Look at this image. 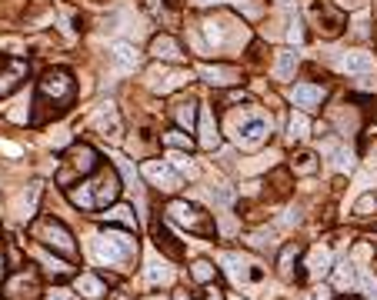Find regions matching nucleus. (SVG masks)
Returning <instances> with one entry per match:
<instances>
[{"label": "nucleus", "mask_w": 377, "mask_h": 300, "mask_svg": "<svg viewBox=\"0 0 377 300\" xmlns=\"http://www.w3.org/2000/svg\"><path fill=\"white\" fill-rule=\"evenodd\" d=\"M94 131L100 133L104 140H111V144L120 140V117H117V107H113V104H100V111L94 113Z\"/></svg>", "instance_id": "nucleus-12"}, {"label": "nucleus", "mask_w": 377, "mask_h": 300, "mask_svg": "<svg viewBox=\"0 0 377 300\" xmlns=\"http://www.w3.org/2000/svg\"><path fill=\"white\" fill-rule=\"evenodd\" d=\"M371 210H377V197L374 194H364L358 204H354V214L358 217H371Z\"/></svg>", "instance_id": "nucleus-39"}, {"label": "nucleus", "mask_w": 377, "mask_h": 300, "mask_svg": "<svg viewBox=\"0 0 377 300\" xmlns=\"http://www.w3.org/2000/svg\"><path fill=\"white\" fill-rule=\"evenodd\" d=\"M354 281H358V270L351 267V263L344 261L338 267V274H334V283H338V290H351L354 287Z\"/></svg>", "instance_id": "nucleus-30"}, {"label": "nucleus", "mask_w": 377, "mask_h": 300, "mask_svg": "<svg viewBox=\"0 0 377 300\" xmlns=\"http://www.w3.org/2000/svg\"><path fill=\"white\" fill-rule=\"evenodd\" d=\"M167 217L174 221V224H181L184 230H190V234H201V237H210V234H214V221H210V214H204L201 207L187 204V200H170Z\"/></svg>", "instance_id": "nucleus-7"}, {"label": "nucleus", "mask_w": 377, "mask_h": 300, "mask_svg": "<svg viewBox=\"0 0 377 300\" xmlns=\"http://www.w3.org/2000/svg\"><path fill=\"white\" fill-rule=\"evenodd\" d=\"M174 300H190V294H187V290H181V294H177Z\"/></svg>", "instance_id": "nucleus-46"}, {"label": "nucleus", "mask_w": 377, "mask_h": 300, "mask_svg": "<svg viewBox=\"0 0 377 300\" xmlns=\"http://www.w3.org/2000/svg\"><path fill=\"white\" fill-rule=\"evenodd\" d=\"M117 194H120V180H117L113 167H100L94 180L71 190V204H77L80 210H107L117 200Z\"/></svg>", "instance_id": "nucleus-2"}, {"label": "nucleus", "mask_w": 377, "mask_h": 300, "mask_svg": "<svg viewBox=\"0 0 377 300\" xmlns=\"http://www.w3.org/2000/svg\"><path fill=\"white\" fill-rule=\"evenodd\" d=\"M151 54L154 60H160V64H167V60H181V47H177V40L167 37V34H160V37L151 40Z\"/></svg>", "instance_id": "nucleus-19"}, {"label": "nucleus", "mask_w": 377, "mask_h": 300, "mask_svg": "<svg viewBox=\"0 0 377 300\" xmlns=\"http://www.w3.org/2000/svg\"><path fill=\"white\" fill-rule=\"evenodd\" d=\"M324 150L334 157V167L338 170H354V153H351L347 147H334V144H327Z\"/></svg>", "instance_id": "nucleus-28"}, {"label": "nucleus", "mask_w": 377, "mask_h": 300, "mask_svg": "<svg viewBox=\"0 0 377 300\" xmlns=\"http://www.w3.org/2000/svg\"><path fill=\"white\" fill-rule=\"evenodd\" d=\"M144 177L151 180L154 187L167 190V194H174V190L181 187V177H177V174H174L164 160H147V164H144Z\"/></svg>", "instance_id": "nucleus-13"}, {"label": "nucleus", "mask_w": 377, "mask_h": 300, "mask_svg": "<svg viewBox=\"0 0 377 300\" xmlns=\"http://www.w3.org/2000/svg\"><path fill=\"white\" fill-rule=\"evenodd\" d=\"M187 80V71H170V67H151V74H147V84H151L154 94H170V91H177L181 84Z\"/></svg>", "instance_id": "nucleus-11"}, {"label": "nucleus", "mask_w": 377, "mask_h": 300, "mask_svg": "<svg viewBox=\"0 0 377 300\" xmlns=\"http://www.w3.org/2000/svg\"><path fill=\"white\" fill-rule=\"evenodd\" d=\"M104 221H107V224L127 227V230H134V227H137V217H134V210L127 204H111V210L104 214Z\"/></svg>", "instance_id": "nucleus-25"}, {"label": "nucleus", "mask_w": 377, "mask_h": 300, "mask_svg": "<svg viewBox=\"0 0 377 300\" xmlns=\"http://www.w3.org/2000/svg\"><path fill=\"white\" fill-rule=\"evenodd\" d=\"M120 300H124V297H120Z\"/></svg>", "instance_id": "nucleus-51"}, {"label": "nucleus", "mask_w": 377, "mask_h": 300, "mask_svg": "<svg viewBox=\"0 0 377 300\" xmlns=\"http://www.w3.org/2000/svg\"><path fill=\"white\" fill-rule=\"evenodd\" d=\"M297 254H301V250H297V244H287L281 250V261H277L281 277H291V274H294V261H297Z\"/></svg>", "instance_id": "nucleus-29"}, {"label": "nucleus", "mask_w": 377, "mask_h": 300, "mask_svg": "<svg viewBox=\"0 0 377 300\" xmlns=\"http://www.w3.org/2000/svg\"><path fill=\"white\" fill-rule=\"evenodd\" d=\"M197 74L204 77L210 87H230V84H241L237 67H224V64H201Z\"/></svg>", "instance_id": "nucleus-15"}, {"label": "nucleus", "mask_w": 377, "mask_h": 300, "mask_svg": "<svg viewBox=\"0 0 377 300\" xmlns=\"http://www.w3.org/2000/svg\"><path fill=\"white\" fill-rule=\"evenodd\" d=\"M291 167H294V174H314L321 164H318V157H314V153H297Z\"/></svg>", "instance_id": "nucleus-33"}, {"label": "nucleus", "mask_w": 377, "mask_h": 300, "mask_svg": "<svg viewBox=\"0 0 377 300\" xmlns=\"http://www.w3.org/2000/svg\"><path fill=\"white\" fill-rule=\"evenodd\" d=\"M44 300H71V290H67V287H50V290L44 294Z\"/></svg>", "instance_id": "nucleus-42"}, {"label": "nucleus", "mask_w": 377, "mask_h": 300, "mask_svg": "<svg viewBox=\"0 0 377 300\" xmlns=\"http://www.w3.org/2000/svg\"><path fill=\"white\" fill-rule=\"evenodd\" d=\"M111 57H113V64H117L120 71H137V64H140V54H137L134 44H113Z\"/></svg>", "instance_id": "nucleus-24"}, {"label": "nucleus", "mask_w": 377, "mask_h": 300, "mask_svg": "<svg viewBox=\"0 0 377 300\" xmlns=\"http://www.w3.org/2000/svg\"><path fill=\"white\" fill-rule=\"evenodd\" d=\"M120 170H124V177H127V184H134V187H137V174H134L131 170V164H127V160H120ZM131 187V190H134Z\"/></svg>", "instance_id": "nucleus-43"}, {"label": "nucleus", "mask_w": 377, "mask_h": 300, "mask_svg": "<svg viewBox=\"0 0 377 300\" xmlns=\"http://www.w3.org/2000/svg\"><path fill=\"white\" fill-rule=\"evenodd\" d=\"M170 164L181 170V174H187V177H197V167H194V160H190L187 153H170Z\"/></svg>", "instance_id": "nucleus-36"}, {"label": "nucleus", "mask_w": 377, "mask_h": 300, "mask_svg": "<svg viewBox=\"0 0 377 300\" xmlns=\"http://www.w3.org/2000/svg\"><path fill=\"white\" fill-rule=\"evenodd\" d=\"M194 3H214V0H194Z\"/></svg>", "instance_id": "nucleus-48"}, {"label": "nucleus", "mask_w": 377, "mask_h": 300, "mask_svg": "<svg viewBox=\"0 0 377 300\" xmlns=\"http://www.w3.org/2000/svg\"><path fill=\"white\" fill-rule=\"evenodd\" d=\"M230 131H234L230 137H234L237 147L257 150V147H264L267 137H270V120L257 111H244L241 117H234V127Z\"/></svg>", "instance_id": "nucleus-5"}, {"label": "nucleus", "mask_w": 377, "mask_h": 300, "mask_svg": "<svg viewBox=\"0 0 377 300\" xmlns=\"http://www.w3.org/2000/svg\"><path fill=\"white\" fill-rule=\"evenodd\" d=\"M0 150H7V153H20V150L14 147V144H7V140H0Z\"/></svg>", "instance_id": "nucleus-44"}, {"label": "nucleus", "mask_w": 377, "mask_h": 300, "mask_svg": "<svg viewBox=\"0 0 377 300\" xmlns=\"http://www.w3.org/2000/svg\"><path fill=\"white\" fill-rule=\"evenodd\" d=\"M194 113H197V104H177V124H181V127H194Z\"/></svg>", "instance_id": "nucleus-34"}, {"label": "nucleus", "mask_w": 377, "mask_h": 300, "mask_svg": "<svg viewBox=\"0 0 377 300\" xmlns=\"http://www.w3.org/2000/svg\"><path fill=\"white\" fill-rule=\"evenodd\" d=\"M327 270H331V250L321 244L311 247V254H307V274H311L314 281H321Z\"/></svg>", "instance_id": "nucleus-20"}, {"label": "nucleus", "mask_w": 377, "mask_h": 300, "mask_svg": "<svg viewBox=\"0 0 377 300\" xmlns=\"http://www.w3.org/2000/svg\"><path fill=\"white\" fill-rule=\"evenodd\" d=\"M230 300H244V297H230Z\"/></svg>", "instance_id": "nucleus-49"}, {"label": "nucleus", "mask_w": 377, "mask_h": 300, "mask_svg": "<svg viewBox=\"0 0 377 300\" xmlns=\"http://www.w3.org/2000/svg\"><path fill=\"white\" fill-rule=\"evenodd\" d=\"M3 294H7V300H37L40 297L37 274H27V270H20L17 277H10V281H7Z\"/></svg>", "instance_id": "nucleus-10"}, {"label": "nucleus", "mask_w": 377, "mask_h": 300, "mask_svg": "<svg viewBox=\"0 0 377 300\" xmlns=\"http://www.w3.org/2000/svg\"><path fill=\"white\" fill-rule=\"evenodd\" d=\"M0 277H3V254H0Z\"/></svg>", "instance_id": "nucleus-47"}, {"label": "nucleus", "mask_w": 377, "mask_h": 300, "mask_svg": "<svg viewBox=\"0 0 377 300\" xmlns=\"http://www.w3.org/2000/svg\"><path fill=\"white\" fill-rule=\"evenodd\" d=\"M147 281L151 283H170L174 281V274H170V267H164V263H147Z\"/></svg>", "instance_id": "nucleus-32"}, {"label": "nucleus", "mask_w": 377, "mask_h": 300, "mask_svg": "<svg viewBox=\"0 0 377 300\" xmlns=\"http://www.w3.org/2000/svg\"><path fill=\"white\" fill-rule=\"evenodd\" d=\"M27 77V64L24 60H10L7 71L0 74V97H7L10 91H17V84Z\"/></svg>", "instance_id": "nucleus-21"}, {"label": "nucleus", "mask_w": 377, "mask_h": 300, "mask_svg": "<svg viewBox=\"0 0 377 300\" xmlns=\"http://www.w3.org/2000/svg\"><path fill=\"white\" fill-rule=\"evenodd\" d=\"M151 300H160V297H151Z\"/></svg>", "instance_id": "nucleus-50"}, {"label": "nucleus", "mask_w": 377, "mask_h": 300, "mask_svg": "<svg viewBox=\"0 0 377 300\" xmlns=\"http://www.w3.org/2000/svg\"><path fill=\"white\" fill-rule=\"evenodd\" d=\"M311 133V120L304 117V113H291V120H287V137L291 140H304Z\"/></svg>", "instance_id": "nucleus-27"}, {"label": "nucleus", "mask_w": 377, "mask_h": 300, "mask_svg": "<svg viewBox=\"0 0 377 300\" xmlns=\"http://www.w3.org/2000/svg\"><path fill=\"white\" fill-rule=\"evenodd\" d=\"M37 197H40V187L34 184V187H30V194L20 200V217H24V221H27V217H34V204H37Z\"/></svg>", "instance_id": "nucleus-37"}, {"label": "nucleus", "mask_w": 377, "mask_h": 300, "mask_svg": "<svg viewBox=\"0 0 377 300\" xmlns=\"http://www.w3.org/2000/svg\"><path fill=\"white\" fill-rule=\"evenodd\" d=\"M44 263H47V270L57 274V277H67V274H71V267H67V263H60V261H54V257H44Z\"/></svg>", "instance_id": "nucleus-40"}, {"label": "nucleus", "mask_w": 377, "mask_h": 300, "mask_svg": "<svg viewBox=\"0 0 377 300\" xmlns=\"http://www.w3.org/2000/svg\"><path fill=\"white\" fill-rule=\"evenodd\" d=\"M311 10H314V17H318V20H324V27H321L324 37H338L340 27H344V17H340L338 10H331L327 3H314Z\"/></svg>", "instance_id": "nucleus-18"}, {"label": "nucleus", "mask_w": 377, "mask_h": 300, "mask_svg": "<svg viewBox=\"0 0 377 300\" xmlns=\"http://www.w3.org/2000/svg\"><path fill=\"white\" fill-rule=\"evenodd\" d=\"M338 71H344V74H371L374 71V54H367V50H347V54H338Z\"/></svg>", "instance_id": "nucleus-14"}, {"label": "nucleus", "mask_w": 377, "mask_h": 300, "mask_svg": "<svg viewBox=\"0 0 377 300\" xmlns=\"http://www.w3.org/2000/svg\"><path fill=\"white\" fill-rule=\"evenodd\" d=\"M74 290L80 294L84 300H100L104 294H107V287H104V281L100 277H94V274H80L74 281Z\"/></svg>", "instance_id": "nucleus-22"}, {"label": "nucleus", "mask_w": 377, "mask_h": 300, "mask_svg": "<svg viewBox=\"0 0 377 300\" xmlns=\"http://www.w3.org/2000/svg\"><path fill=\"white\" fill-rule=\"evenodd\" d=\"M34 241L54 247L57 254H64V257H77L74 234L60 224V221H54V217H40L37 224H34Z\"/></svg>", "instance_id": "nucleus-6"}, {"label": "nucleus", "mask_w": 377, "mask_h": 300, "mask_svg": "<svg viewBox=\"0 0 377 300\" xmlns=\"http://www.w3.org/2000/svg\"><path fill=\"white\" fill-rule=\"evenodd\" d=\"M190 274H194V281H201V283H210L214 277H217V267L210 261H197L194 267H190Z\"/></svg>", "instance_id": "nucleus-31"}, {"label": "nucleus", "mask_w": 377, "mask_h": 300, "mask_svg": "<svg viewBox=\"0 0 377 300\" xmlns=\"http://www.w3.org/2000/svg\"><path fill=\"white\" fill-rule=\"evenodd\" d=\"M208 300H224V294H221V290H210Z\"/></svg>", "instance_id": "nucleus-45"}, {"label": "nucleus", "mask_w": 377, "mask_h": 300, "mask_svg": "<svg viewBox=\"0 0 377 300\" xmlns=\"http://www.w3.org/2000/svg\"><path fill=\"white\" fill-rule=\"evenodd\" d=\"M197 131H201V147L214 150L221 144V133H217V120H214V111H201V120H197Z\"/></svg>", "instance_id": "nucleus-17"}, {"label": "nucleus", "mask_w": 377, "mask_h": 300, "mask_svg": "<svg viewBox=\"0 0 377 300\" xmlns=\"http://www.w3.org/2000/svg\"><path fill=\"white\" fill-rule=\"evenodd\" d=\"M164 140H167V147H177V150H190V140L184 131H170V133H164Z\"/></svg>", "instance_id": "nucleus-38"}, {"label": "nucleus", "mask_w": 377, "mask_h": 300, "mask_svg": "<svg viewBox=\"0 0 377 300\" xmlns=\"http://www.w3.org/2000/svg\"><path fill=\"white\" fill-rule=\"evenodd\" d=\"M287 40H291V44H301L304 40V30H301V24H297V17L291 20V27H287Z\"/></svg>", "instance_id": "nucleus-41"}, {"label": "nucleus", "mask_w": 377, "mask_h": 300, "mask_svg": "<svg viewBox=\"0 0 377 300\" xmlns=\"http://www.w3.org/2000/svg\"><path fill=\"white\" fill-rule=\"evenodd\" d=\"M74 94H77V84H74V77H71V71H64V67L47 71V74L40 77L37 100H34V104L40 107L37 120H47L50 113H54V117H60V113L74 104Z\"/></svg>", "instance_id": "nucleus-1"}, {"label": "nucleus", "mask_w": 377, "mask_h": 300, "mask_svg": "<svg viewBox=\"0 0 377 300\" xmlns=\"http://www.w3.org/2000/svg\"><path fill=\"white\" fill-rule=\"evenodd\" d=\"M324 97H327V91H324V87H318V84H297V87L291 91V100H294L297 107H304V111H314V107H321Z\"/></svg>", "instance_id": "nucleus-16"}, {"label": "nucleus", "mask_w": 377, "mask_h": 300, "mask_svg": "<svg viewBox=\"0 0 377 300\" xmlns=\"http://www.w3.org/2000/svg\"><path fill=\"white\" fill-rule=\"evenodd\" d=\"M154 244H157V250H164L170 261H181L184 257V247L174 241V234H170L167 227H160V224L154 227Z\"/></svg>", "instance_id": "nucleus-23"}, {"label": "nucleus", "mask_w": 377, "mask_h": 300, "mask_svg": "<svg viewBox=\"0 0 377 300\" xmlns=\"http://www.w3.org/2000/svg\"><path fill=\"white\" fill-rule=\"evenodd\" d=\"M94 257L107 267H127L137 261V241L131 234H120V230H100L94 237Z\"/></svg>", "instance_id": "nucleus-3"}, {"label": "nucleus", "mask_w": 377, "mask_h": 300, "mask_svg": "<svg viewBox=\"0 0 377 300\" xmlns=\"http://www.w3.org/2000/svg\"><path fill=\"white\" fill-rule=\"evenodd\" d=\"M204 34H208V44L214 50H230V47H244L247 44V27L234 14H217V17H208L204 24Z\"/></svg>", "instance_id": "nucleus-4"}, {"label": "nucleus", "mask_w": 377, "mask_h": 300, "mask_svg": "<svg viewBox=\"0 0 377 300\" xmlns=\"http://www.w3.org/2000/svg\"><path fill=\"white\" fill-rule=\"evenodd\" d=\"M64 160H67V164L57 174V184L67 187L74 177H84V174H91V170L97 167V150L87 147V144H77V147H71V153H67Z\"/></svg>", "instance_id": "nucleus-8"}, {"label": "nucleus", "mask_w": 377, "mask_h": 300, "mask_svg": "<svg viewBox=\"0 0 377 300\" xmlns=\"http://www.w3.org/2000/svg\"><path fill=\"white\" fill-rule=\"evenodd\" d=\"M360 287V290H364V294H367V297H374L377 294V281H374V274H371V270H364V267H360L358 270V281H354Z\"/></svg>", "instance_id": "nucleus-35"}, {"label": "nucleus", "mask_w": 377, "mask_h": 300, "mask_svg": "<svg viewBox=\"0 0 377 300\" xmlns=\"http://www.w3.org/2000/svg\"><path fill=\"white\" fill-rule=\"evenodd\" d=\"M221 263L227 267V277L237 283V287H247V283L264 281V267L244 261V257H237V254H221Z\"/></svg>", "instance_id": "nucleus-9"}, {"label": "nucleus", "mask_w": 377, "mask_h": 300, "mask_svg": "<svg viewBox=\"0 0 377 300\" xmlns=\"http://www.w3.org/2000/svg\"><path fill=\"white\" fill-rule=\"evenodd\" d=\"M294 71H297V54H294V50H281V54H277V64H274V77H277V80H291Z\"/></svg>", "instance_id": "nucleus-26"}]
</instances>
